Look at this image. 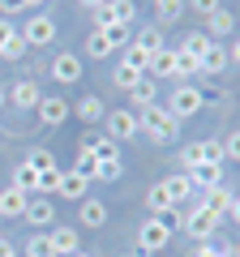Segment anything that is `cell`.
<instances>
[{"label": "cell", "mask_w": 240, "mask_h": 257, "mask_svg": "<svg viewBox=\"0 0 240 257\" xmlns=\"http://www.w3.org/2000/svg\"><path fill=\"white\" fill-rule=\"evenodd\" d=\"M138 124H142V133H150L155 142H172L176 133H180V120H176L172 111L163 107V103H150V107H142V111H138Z\"/></svg>", "instance_id": "obj_1"}, {"label": "cell", "mask_w": 240, "mask_h": 257, "mask_svg": "<svg viewBox=\"0 0 240 257\" xmlns=\"http://www.w3.org/2000/svg\"><path fill=\"white\" fill-rule=\"evenodd\" d=\"M219 223H223L219 214H210V210H206V206H193V210H189L185 219H180V227H185L189 236H193L197 244H202V240H210L214 231H219Z\"/></svg>", "instance_id": "obj_2"}, {"label": "cell", "mask_w": 240, "mask_h": 257, "mask_svg": "<svg viewBox=\"0 0 240 257\" xmlns=\"http://www.w3.org/2000/svg\"><path fill=\"white\" fill-rule=\"evenodd\" d=\"M103 120H107V138H111V142H133V138L142 133V124H138V111H133V107L107 111Z\"/></svg>", "instance_id": "obj_3"}, {"label": "cell", "mask_w": 240, "mask_h": 257, "mask_svg": "<svg viewBox=\"0 0 240 257\" xmlns=\"http://www.w3.org/2000/svg\"><path fill=\"white\" fill-rule=\"evenodd\" d=\"M167 111H172L176 120L197 116V111H202V90H197V86H189V82H180V86L172 90V99H167Z\"/></svg>", "instance_id": "obj_4"}, {"label": "cell", "mask_w": 240, "mask_h": 257, "mask_svg": "<svg viewBox=\"0 0 240 257\" xmlns=\"http://www.w3.org/2000/svg\"><path fill=\"white\" fill-rule=\"evenodd\" d=\"M18 35L26 39V47H47V43H56V22L47 18V13H35Z\"/></svg>", "instance_id": "obj_5"}, {"label": "cell", "mask_w": 240, "mask_h": 257, "mask_svg": "<svg viewBox=\"0 0 240 257\" xmlns=\"http://www.w3.org/2000/svg\"><path fill=\"white\" fill-rule=\"evenodd\" d=\"M167 240H172V231H167L159 219H146L138 227V248L142 253H159V248H167Z\"/></svg>", "instance_id": "obj_6"}, {"label": "cell", "mask_w": 240, "mask_h": 257, "mask_svg": "<svg viewBox=\"0 0 240 257\" xmlns=\"http://www.w3.org/2000/svg\"><path fill=\"white\" fill-rule=\"evenodd\" d=\"M52 77L60 86H73V82H82V56H73V52H60L52 60Z\"/></svg>", "instance_id": "obj_7"}, {"label": "cell", "mask_w": 240, "mask_h": 257, "mask_svg": "<svg viewBox=\"0 0 240 257\" xmlns=\"http://www.w3.org/2000/svg\"><path fill=\"white\" fill-rule=\"evenodd\" d=\"M22 219H26L30 227H52V219H56L52 197H30V202H26V214H22Z\"/></svg>", "instance_id": "obj_8"}, {"label": "cell", "mask_w": 240, "mask_h": 257, "mask_svg": "<svg viewBox=\"0 0 240 257\" xmlns=\"http://www.w3.org/2000/svg\"><path fill=\"white\" fill-rule=\"evenodd\" d=\"M35 111H39V120H43L47 128H60V124L69 120V111H73V107H69L65 99H39Z\"/></svg>", "instance_id": "obj_9"}, {"label": "cell", "mask_w": 240, "mask_h": 257, "mask_svg": "<svg viewBox=\"0 0 240 257\" xmlns=\"http://www.w3.org/2000/svg\"><path fill=\"white\" fill-rule=\"evenodd\" d=\"M47 240H52V253H56V257H73V253H82V240H77V227H56Z\"/></svg>", "instance_id": "obj_10"}, {"label": "cell", "mask_w": 240, "mask_h": 257, "mask_svg": "<svg viewBox=\"0 0 240 257\" xmlns=\"http://www.w3.org/2000/svg\"><path fill=\"white\" fill-rule=\"evenodd\" d=\"M26 202H30V197L22 189H13V184H9V189H0V219H22V214H26Z\"/></svg>", "instance_id": "obj_11"}, {"label": "cell", "mask_w": 240, "mask_h": 257, "mask_svg": "<svg viewBox=\"0 0 240 257\" xmlns=\"http://www.w3.org/2000/svg\"><path fill=\"white\" fill-rule=\"evenodd\" d=\"M167 189V197H172V206H180V202H189V197H193V180H189V172H176V176H167V180H159Z\"/></svg>", "instance_id": "obj_12"}, {"label": "cell", "mask_w": 240, "mask_h": 257, "mask_svg": "<svg viewBox=\"0 0 240 257\" xmlns=\"http://www.w3.org/2000/svg\"><path fill=\"white\" fill-rule=\"evenodd\" d=\"M231 197H236V193H227L223 184H214V189H202V202H197V206H206L210 214H219V219H223V214L231 210Z\"/></svg>", "instance_id": "obj_13"}, {"label": "cell", "mask_w": 240, "mask_h": 257, "mask_svg": "<svg viewBox=\"0 0 240 257\" xmlns=\"http://www.w3.org/2000/svg\"><path fill=\"white\" fill-rule=\"evenodd\" d=\"M197 60H202V77H219L223 69H227V47L210 43V47H206L202 56H197Z\"/></svg>", "instance_id": "obj_14"}, {"label": "cell", "mask_w": 240, "mask_h": 257, "mask_svg": "<svg viewBox=\"0 0 240 257\" xmlns=\"http://www.w3.org/2000/svg\"><path fill=\"white\" fill-rule=\"evenodd\" d=\"M39 86H35V77H18V86H13V103H18L22 111H35L39 107Z\"/></svg>", "instance_id": "obj_15"}, {"label": "cell", "mask_w": 240, "mask_h": 257, "mask_svg": "<svg viewBox=\"0 0 240 257\" xmlns=\"http://www.w3.org/2000/svg\"><path fill=\"white\" fill-rule=\"evenodd\" d=\"M189 180H193V189H214V184H223V167L219 163H197L193 172H189Z\"/></svg>", "instance_id": "obj_16"}, {"label": "cell", "mask_w": 240, "mask_h": 257, "mask_svg": "<svg viewBox=\"0 0 240 257\" xmlns=\"http://www.w3.org/2000/svg\"><path fill=\"white\" fill-rule=\"evenodd\" d=\"M82 150H90L99 163H111V159H120V142H111V138H86V142H82Z\"/></svg>", "instance_id": "obj_17"}, {"label": "cell", "mask_w": 240, "mask_h": 257, "mask_svg": "<svg viewBox=\"0 0 240 257\" xmlns=\"http://www.w3.org/2000/svg\"><path fill=\"white\" fill-rule=\"evenodd\" d=\"M133 107H150V103H159V82H155V77H138V86H133Z\"/></svg>", "instance_id": "obj_18"}, {"label": "cell", "mask_w": 240, "mask_h": 257, "mask_svg": "<svg viewBox=\"0 0 240 257\" xmlns=\"http://www.w3.org/2000/svg\"><path fill=\"white\" fill-rule=\"evenodd\" d=\"M172 69H176V47H159V52H150V69H146V73L172 77Z\"/></svg>", "instance_id": "obj_19"}, {"label": "cell", "mask_w": 240, "mask_h": 257, "mask_svg": "<svg viewBox=\"0 0 240 257\" xmlns=\"http://www.w3.org/2000/svg\"><path fill=\"white\" fill-rule=\"evenodd\" d=\"M206 30H210V39H227L231 30H236V18H231L227 9H214L210 18H206Z\"/></svg>", "instance_id": "obj_20"}, {"label": "cell", "mask_w": 240, "mask_h": 257, "mask_svg": "<svg viewBox=\"0 0 240 257\" xmlns=\"http://www.w3.org/2000/svg\"><path fill=\"white\" fill-rule=\"evenodd\" d=\"M120 64H129V69H138V73L146 77V69H150V52H146V47H138V43H129V47H120Z\"/></svg>", "instance_id": "obj_21"}, {"label": "cell", "mask_w": 240, "mask_h": 257, "mask_svg": "<svg viewBox=\"0 0 240 257\" xmlns=\"http://www.w3.org/2000/svg\"><path fill=\"white\" fill-rule=\"evenodd\" d=\"M86 193H90V180H82V176L65 172V180H60V197H65V202H82Z\"/></svg>", "instance_id": "obj_22"}, {"label": "cell", "mask_w": 240, "mask_h": 257, "mask_svg": "<svg viewBox=\"0 0 240 257\" xmlns=\"http://www.w3.org/2000/svg\"><path fill=\"white\" fill-rule=\"evenodd\" d=\"M73 111H77V116H82V120H86V124H99V120H103V116H107V107H103V99H99V94H86V99H82V103H77V107H73Z\"/></svg>", "instance_id": "obj_23"}, {"label": "cell", "mask_w": 240, "mask_h": 257, "mask_svg": "<svg viewBox=\"0 0 240 257\" xmlns=\"http://www.w3.org/2000/svg\"><path fill=\"white\" fill-rule=\"evenodd\" d=\"M13 189H22L26 197H39V172L30 163H22L18 172H13Z\"/></svg>", "instance_id": "obj_24"}, {"label": "cell", "mask_w": 240, "mask_h": 257, "mask_svg": "<svg viewBox=\"0 0 240 257\" xmlns=\"http://www.w3.org/2000/svg\"><path fill=\"white\" fill-rule=\"evenodd\" d=\"M103 223H107V206L94 197H82V227H103Z\"/></svg>", "instance_id": "obj_25"}, {"label": "cell", "mask_w": 240, "mask_h": 257, "mask_svg": "<svg viewBox=\"0 0 240 257\" xmlns=\"http://www.w3.org/2000/svg\"><path fill=\"white\" fill-rule=\"evenodd\" d=\"M202 73V60H197L193 52H185V47H176V69H172V77H197Z\"/></svg>", "instance_id": "obj_26"}, {"label": "cell", "mask_w": 240, "mask_h": 257, "mask_svg": "<svg viewBox=\"0 0 240 257\" xmlns=\"http://www.w3.org/2000/svg\"><path fill=\"white\" fill-rule=\"evenodd\" d=\"M60 180H65V167H47V172H39V197H60Z\"/></svg>", "instance_id": "obj_27"}, {"label": "cell", "mask_w": 240, "mask_h": 257, "mask_svg": "<svg viewBox=\"0 0 240 257\" xmlns=\"http://www.w3.org/2000/svg\"><path fill=\"white\" fill-rule=\"evenodd\" d=\"M73 176H82V180H94V176H99V159H94L90 150H77V163H73Z\"/></svg>", "instance_id": "obj_28"}, {"label": "cell", "mask_w": 240, "mask_h": 257, "mask_svg": "<svg viewBox=\"0 0 240 257\" xmlns=\"http://www.w3.org/2000/svg\"><path fill=\"white\" fill-rule=\"evenodd\" d=\"M146 206H150L155 214H167V210H172V197H167V189H163V184H150V193H146Z\"/></svg>", "instance_id": "obj_29"}, {"label": "cell", "mask_w": 240, "mask_h": 257, "mask_svg": "<svg viewBox=\"0 0 240 257\" xmlns=\"http://www.w3.org/2000/svg\"><path fill=\"white\" fill-rule=\"evenodd\" d=\"M86 56H94V60H107V56H111V43L103 39V30H90V39H86Z\"/></svg>", "instance_id": "obj_30"}, {"label": "cell", "mask_w": 240, "mask_h": 257, "mask_svg": "<svg viewBox=\"0 0 240 257\" xmlns=\"http://www.w3.org/2000/svg\"><path fill=\"white\" fill-rule=\"evenodd\" d=\"M22 257H56L52 253V240H47V236H30L26 244H22Z\"/></svg>", "instance_id": "obj_31"}, {"label": "cell", "mask_w": 240, "mask_h": 257, "mask_svg": "<svg viewBox=\"0 0 240 257\" xmlns=\"http://www.w3.org/2000/svg\"><path fill=\"white\" fill-rule=\"evenodd\" d=\"M107 5H111V18H116L120 26H133V18H138L133 0H107Z\"/></svg>", "instance_id": "obj_32"}, {"label": "cell", "mask_w": 240, "mask_h": 257, "mask_svg": "<svg viewBox=\"0 0 240 257\" xmlns=\"http://www.w3.org/2000/svg\"><path fill=\"white\" fill-rule=\"evenodd\" d=\"M133 43L146 47V52H159V47H167V43H163V30H159V26H146L138 39H133Z\"/></svg>", "instance_id": "obj_33"}, {"label": "cell", "mask_w": 240, "mask_h": 257, "mask_svg": "<svg viewBox=\"0 0 240 257\" xmlns=\"http://www.w3.org/2000/svg\"><path fill=\"white\" fill-rule=\"evenodd\" d=\"M138 69H129V64H116V73H111V82H116V90H133L138 86Z\"/></svg>", "instance_id": "obj_34"}, {"label": "cell", "mask_w": 240, "mask_h": 257, "mask_svg": "<svg viewBox=\"0 0 240 257\" xmlns=\"http://www.w3.org/2000/svg\"><path fill=\"white\" fill-rule=\"evenodd\" d=\"M129 35H133V26H120V22L103 30V39L111 43V52H116V47H129Z\"/></svg>", "instance_id": "obj_35"}, {"label": "cell", "mask_w": 240, "mask_h": 257, "mask_svg": "<svg viewBox=\"0 0 240 257\" xmlns=\"http://www.w3.org/2000/svg\"><path fill=\"white\" fill-rule=\"evenodd\" d=\"M120 176H125V163H120V159H111V163H99V176H94V180H103V184H116Z\"/></svg>", "instance_id": "obj_36"}, {"label": "cell", "mask_w": 240, "mask_h": 257, "mask_svg": "<svg viewBox=\"0 0 240 257\" xmlns=\"http://www.w3.org/2000/svg\"><path fill=\"white\" fill-rule=\"evenodd\" d=\"M22 56H26V39H22V35H13L9 43L0 47V60H22Z\"/></svg>", "instance_id": "obj_37"}, {"label": "cell", "mask_w": 240, "mask_h": 257, "mask_svg": "<svg viewBox=\"0 0 240 257\" xmlns=\"http://www.w3.org/2000/svg\"><path fill=\"white\" fill-rule=\"evenodd\" d=\"M202 163H227V159H223V142H202Z\"/></svg>", "instance_id": "obj_38"}, {"label": "cell", "mask_w": 240, "mask_h": 257, "mask_svg": "<svg viewBox=\"0 0 240 257\" xmlns=\"http://www.w3.org/2000/svg\"><path fill=\"white\" fill-rule=\"evenodd\" d=\"M210 43H214L210 35H189V39H185V43H180V47H185V52H193V56H202V52H206V47H210Z\"/></svg>", "instance_id": "obj_39"}, {"label": "cell", "mask_w": 240, "mask_h": 257, "mask_svg": "<svg viewBox=\"0 0 240 257\" xmlns=\"http://www.w3.org/2000/svg\"><path fill=\"white\" fill-rule=\"evenodd\" d=\"M180 163H185L189 172H193V167L202 163V142H193V146H185V150H180Z\"/></svg>", "instance_id": "obj_40"}, {"label": "cell", "mask_w": 240, "mask_h": 257, "mask_svg": "<svg viewBox=\"0 0 240 257\" xmlns=\"http://www.w3.org/2000/svg\"><path fill=\"white\" fill-rule=\"evenodd\" d=\"M30 167H35V172H47V167H56V159L47 155V150H30V159H26Z\"/></svg>", "instance_id": "obj_41"}, {"label": "cell", "mask_w": 240, "mask_h": 257, "mask_svg": "<svg viewBox=\"0 0 240 257\" xmlns=\"http://www.w3.org/2000/svg\"><path fill=\"white\" fill-rule=\"evenodd\" d=\"M223 159H231V163H240V128L231 133L227 142H223Z\"/></svg>", "instance_id": "obj_42"}, {"label": "cell", "mask_w": 240, "mask_h": 257, "mask_svg": "<svg viewBox=\"0 0 240 257\" xmlns=\"http://www.w3.org/2000/svg\"><path fill=\"white\" fill-rule=\"evenodd\" d=\"M155 9H159V18H167V22H172L176 13H180V0H155Z\"/></svg>", "instance_id": "obj_43"}, {"label": "cell", "mask_w": 240, "mask_h": 257, "mask_svg": "<svg viewBox=\"0 0 240 257\" xmlns=\"http://www.w3.org/2000/svg\"><path fill=\"white\" fill-rule=\"evenodd\" d=\"M189 9H197L202 18H210V13L219 9V0H189Z\"/></svg>", "instance_id": "obj_44"}, {"label": "cell", "mask_w": 240, "mask_h": 257, "mask_svg": "<svg viewBox=\"0 0 240 257\" xmlns=\"http://www.w3.org/2000/svg\"><path fill=\"white\" fill-rule=\"evenodd\" d=\"M223 253H227L223 244H210V240H202V248H197L193 257H223Z\"/></svg>", "instance_id": "obj_45"}, {"label": "cell", "mask_w": 240, "mask_h": 257, "mask_svg": "<svg viewBox=\"0 0 240 257\" xmlns=\"http://www.w3.org/2000/svg\"><path fill=\"white\" fill-rule=\"evenodd\" d=\"M0 13H26V0H0Z\"/></svg>", "instance_id": "obj_46"}, {"label": "cell", "mask_w": 240, "mask_h": 257, "mask_svg": "<svg viewBox=\"0 0 240 257\" xmlns=\"http://www.w3.org/2000/svg\"><path fill=\"white\" fill-rule=\"evenodd\" d=\"M13 35H18V30H13V26H9V22H5V18H0V47H5V43H9V39H13Z\"/></svg>", "instance_id": "obj_47"}, {"label": "cell", "mask_w": 240, "mask_h": 257, "mask_svg": "<svg viewBox=\"0 0 240 257\" xmlns=\"http://www.w3.org/2000/svg\"><path fill=\"white\" fill-rule=\"evenodd\" d=\"M227 64H240V39H236V43L227 47Z\"/></svg>", "instance_id": "obj_48"}, {"label": "cell", "mask_w": 240, "mask_h": 257, "mask_svg": "<svg viewBox=\"0 0 240 257\" xmlns=\"http://www.w3.org/2000/svg\"><path fill=\"white\" fill-rule=\"evenodd\" d=\"M227 219H236V223H240V197H231V210H227Z\"/></svg>", "instance_id": "obj_49"}, {"label": "cell", "mask_w": 240, "mask_h": 257, "mask_svg": "<svg viewBox=\"0 0 240 257\" xmlns=\"http://www.w3.org/2000/svg\"><path fill=\"white\" fill-rule=\"evenodd\" d=\"M9 253H18V248H13V244H9V240L0 236V257H9Z\"/></svg>", "instance_id": "obj_50"}, {"label": "cell", "mask_w": 240, "mask_h": 257, "mask_svg": "<svg viewBox=\"0 0 240 257\" xmlns=\"http://www.w3.org/2000/svg\"><path fill=\"white\" fill-rule=\"evenodd\" d=\"M82 5L86 9H99V5H107V0H82Z\"/></svg>", "instance_id": "obj_51"}, {"label": "cell", "mask_w": 240, "mask_h": 257, "mask_svg": "<svg viewBox=\"0 0 240 257\" xmlns=\"http://www.w3.org/2000/svg\"><path fill=\"white\" fill-rule=\"evenodd\" d=\"M39 5H47V0H26V9H39Z\"/></svg>", "instance_id": "obj_52"}, {"label": "cell", "mask_w": 240, "mask_h": 257, "mask_svg": "<svg viewBox=\"0 0 240 257\" xmlns=\"http://www.w3.org/2000/svg\"><path fill=\"white\" fill-rule=\"evenodd\" d=\"M223 257H236V248H227V253H223Z\"/></svg>", "instance_id": "obj_53"}, {"label": "cell", "mask_w": 240, "mask_h": 257, "mask_svg": "<svg viewBox=\"0 0 240 257\" xmlns=\"http://www.w3.org/2000/svg\"><path fill=\"white\" fill-rule=\"evenodd\" d=\"M0 107H5V90H0Z\"/></svg>", "instance_id": "obj_54"}, {"label": "cell", "mask_w": 240, "mask_h": 257, "mask_svg": "<svg viewBox=\"0 0 240 257\" xmlns=\"http://www.w3.org/2000/svg\"><path fill=\"white\" fill-rule=\"evenodd\" d=\"M73 257H90V253H73Z\"/></svg>", "instance_id": "obj_55"}, {"label": "cell", "mask_w": 240, "mask_h": 257, "mask_svg": "<svg viewBox=\"0 0 240 257\" xmlns=\"http://www.w3.org/2000/svg\"><path fill=\"white\" fill-rule=\"evenodd\" d=\"M236 257H240V244H236Z\"/></svg>", "instance_id": "obj_56"}, {"label": "cell", "mask_w": 240, "mask_h": 257, "mask_svg": "<svg viewBox=\"0 0 240 257\" xmlns=\"http://www.w3.org/2000/svg\"><path fill=\"white\" fill-rule=\"evenodd\" d=\"M9 257H22V253H9Z\"/></svg>", "instance_id": "obj_57"}]
</instances>
